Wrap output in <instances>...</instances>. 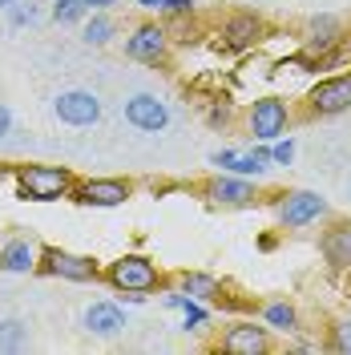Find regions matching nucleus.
Listing matches in <instances>:
<instances>
[{
    "instance_id": "obj_6",
    "label": "nucleus",
    "mask_w": 351,
    "mask_h": 355,
    "mask_svg": "<svg viewBox=\"0 0 351 355\" xmlns=\"http://www.w3.org/2000/svg\"><path fill=\"white\" fill-rule=\"evenodd\" d=\"M126 57L137 65H166L170 61V28L157 21H137L126 37Z\"/></svg>"
},
{
    "instance_id": "obj_32",
    "label": "nucleus",
    "mask_w": 351,
    "mask_h": 355,
    "mask_svg": "<svg viewBox=\"0 0 351 355\" xmlns=\"http://www.w3.org/2000/svg\"><path fill=\"white\" fill-rule=\"evenodd\" d=\"M343 295H348V299H351V270H348V275H343Z\"/></svg>"
},
{
    "instance_id": "obj_7",
    "label": "nucleus",
    "mask_w": 351,
    "mask_h": 355,
    "mask_svg": "<svg viewBox=\"0 0 351 355\" xmlns=\"http://www.w3.org/2000/svg\"><path fill=\"white\" fill-rule=\"evenodd\" d=\"M214 352H226V355H271V352H275V335H271L266 323H255V319H234V323L219 335Z\"/></svg>"
},
{
    "instance_id": "obj_4",
    "label": "nucleus",
    "mask_w": 351,
    "mask_h": 355,
    "mask_svg": "<svg viewBox=\"0 0 351 355\" xmlns=\"http://www.w3.org/2000/svg\"><path fill=\"white\" fill-rule=\"evenodd\" d=\"M194 190L210 202V206H222V210H246V206H259V202H263V190H259L250 178L226 174V170H222L219 178L198 182Z\"/></svg>"
},
{
    "instance_id": "obj_5",
    "label": "nucleus",
    "mask_w": 351,
    "mask_h": 355,
    "mask_svg": "<svg viewBox=\"0 0 351 355\" xmlns=\"http://www.w3.org/2000/svg\"><path fill=\"white\" fill-rule=\"evenodd\" d=\"M275 214H279V226L283 230H303L311 222H323L331 214L327 198H319L315 190H283L275 194Z\"/></svg>"
},
{
    "instance_id": "obj_17",
    "label": "nucleus",
    "mask_w": 351,
    "mask_h": 355,
    "mask_svg": "<svg viewBox=\"0 0 351 355\" xmlns=\"http://www.w3.org/2000/svg\"><path fill=\"white\" fill-rule=\"evenodd\" d=\"M178 291L190 295V299H198V303H206V307H230L226 283L214 279V275H206V270H182V275H178Z\"/></svg>"
},
{
    "instance_id": "obj_10",
    "label": "nucleus",
    "mask_w": 351,
    "mask_h": 355,
    "mask_svg": "<svg viewBox=\"0 0 351 355\" xmlns=\"http://www.w3.org/2000/svg\"><path fill=\"white\" fill-rule=\"evenodd\" d=\"M319 254H323L331 275H348L351 270V218L327 214V226L319 230Z\"/></svg>"
},
{
    "instance_id": "obj_12",
    "label": "nucleus",
    "mask_w": 351,
    "mask_h": 355,
    "mask_svg": "<svg viewBox=\"0 0 351 355\" xmlns=\"http://www.w3.org/2000/svg\"><path fill=\"white\" fill-rule=\"evenodd\" d=\"M53 113L65 125H73V130H85V125H97L101 121V97L89 93V89H65V93H57Z\"/></svg>"
},
{
    "instance_id": "obj_24",
    "label": "nucleus",
    "mask_w": 351,
    "mask_h": 355,
    "mask_svg": "<svg viewBox=\"0 0 351 355\" xmlns=\"http://www.w3.org/2000/svg\"><path fill=\"white\" fill-rule=\"evenodd\" d=\"M85 12H89L85 0H57L53 4V21H61V24H77Z\"/></svg>"
},
{
    "instance_id": "obj_29",
    "label": "nucleus",
    "mask_w": 351,
    "mask_h": 355,
    "mask_svg": "<svg viewBox=\"0 0 351 355\" xmlns=\"http://www.w3.org/2000/svg\"><path fill=\"white\" fill-rule=\"evenodd\" d=\"M8 130H12V113L0 105V137H8Z\"/></svg>"
},
{
    "instance_id": "obj_1",
    "label": "nucleus",
    "mask_w": 351,
    "mask_h": 355,
    "mask_svg": "<svg viewBox=\"0 0 351 355\" xmlns=\"http://www.w3.org/2000/svg\"><path fill=\"white\" fill-rule=\"evenodd\" d=\"M348 110H351V69L319 77L299 101V117L303 121H331V117H339Z\"/></svg>"
},
{
    "instance_id": "obj_3",
    "label": "nucleus",
    "mask_w": 351,
    "mask_h": 355,
    "mask_svg": "<svg viewBox=\"0 0 351 355\" xmlns=\"http://www.w3.org/2000/svg\"><path fill=\"white\" fill-rule=\"evenodd\" d=\"M77 186V178L65 166H21L17 170V194L28 202H57L69 198Z\"/></svg>"
},
{
    "instance_id": "obj_16",
    "label": "nucleus",
    "mask_w": 351,
    "mask_h": 355,
    "mask_svg": "<svg viewBox=\"0 0 351 355\" xmlns=\"http://www.w3.org/2000/svg\"><path fill=\"white\" fill-rule=\"evenodd\" d=\"M126 121L142 133H162L170 125V105L154 93H133L126 101Z\"/></svg>"
},
{
    "instance_id": "obj_9",
    "label": "nucleus",
    "mask_w": 351,
    "mask_h": 355,
    "mask_svg": "<svg viewBox=\"0 0 351 355\" xmlns=\"http://www.w3.org/2000/svg\"><path fill=\"white\" fill-rule=\"evenodd\" d=\"M37 270L53 275V279H69V283H93L101 279V266L89 254H73V250H61V246H41V263Z\"/></svg>"
},
{
    "instance_id": "obj_25",
    "label": "nucleus",
    "mask_w": 351,
    "mask_h": 355,
    "mask_svg": "<svg viewBox=\"0 0 351 355\" xmlns=\"http://www.w3.org/2000/svg\"><path fill=\"white\" fill-rule=\"evenodd\" d=\"M24 343V323L21 319H4L0 323V352H12Z\"/></svg>"
},
{
    "instance_id": "obj_11",
    "label": "nucleus",
    "mask_w": 351,
    "mask_h": 355,
    "mask_svg": "<svg viewBox=\"0 0 351 355\" xmlns=\"http://www.w3.org/2000/svg\"><path fill=\"white\" fill-rule=\"evenodd\" d=\"M137 182L133 178H89V182H77L69 198L81 202V206H121V202L133 198Z\"/></svg>"
},
{
    "instance_id": "obj_18",
    "label": "nucleus",
    "mask_w": 351,
    "mask_h": 355,
    "mask_svg": "<svg viewBox=\"0 0 351 355\" xmlns=\"http://www.w3.org/2000/svg\"><path fill=\"white\" fill-rule=\"evenodd\" d=\"M37 263H41L37 243H28V239H8V243H0V270L24 275V270H37Z\"/></svg>"
},
{
    "instance_id": "obj_2",
    "label": "nucleus",
    "mask_w": 351,
    "mask_h": 355,
    "mask_svg": "<svg viewBox=\"0 0 351 355\" xmlns=\"http://www.w3.org/2000/svg\"><path fill=\"white\" fill-rule=\"evenodd\" d=\"M105 283L121 295H154V291L166 287V275L146 254H121L105 266Z\"/></svg>"
},
{
    "instance_id": "obj_27",
    "label": "nucleus",
    "mask_w": 351,
    "mask_h": 355,
    "mask_svg": "<svg viewBox=\"0 0 351 355\" xmlns=\"http://www.w3.org/2000/svg\"><path fill=\"white\" fill-rule=\"evenodd\" d=\"M162 12H166V17H190V12H194V0H166Z\"/></svg>"
},
{
    "instance_id": "obj_21",
    "label": "nucleus",
    "mask_w": 351,
    "mask_h": 355,
    "mask_svg": "<svg viewBox=\"0 0 351 355\" xmlns=\"http://www.w3.org/2000/svg\"><path fill=\"white\" fill-rule=\"evenodd\" d=\"M166 307H178L182 315H186V323H182L186 331H198V327H206V319H210V311L202 307L198 299L182 295V291H178V295H166Z\"/></svg>"
},
{
    "instance_id": "obj_14",
    "label": "nucleus",
    "mask_w": 351,
    "mask_h": 355,
    "mask_svg": "<svg viewBox=\"0 0 351 355\" xmlns=\"http://www.w3.org/2000/svg\"><path fill=\"white\" fill-rule=\"evenodd\" d=\"M210 162L226 170V174H242V178H263L275 162H271V141H259L255 150H219V154H210Z\"/></svg>"
},
{
    "instance_id": "obj_19",
    "label": "nucleus",
    "mask_w": 351,
    "mask_h": 355,
    "mask_svg": "<svg viewBox=\"0 0 351 355\" xmlns=\"http://www.w3.org/2000/svg\"><path fill=\"white\" fill-rule=\"evenodd\" d=\"M85 331L101 335V339H113V335L126 331V315H121L117 303H93L85 311Z\"/></svg>"
},
{
    "instance_id": "obj_33",
    "label": "nucleus",
    "mask_w": 351,
    "mask_h": 355,
    "mask_svg": "<svg viewBox=\"0 0 351 355\" xmlns=\"http://www.w3.org/2000/svg\"><path fill=\"white\" fill-rule=\"evenodd\" d=\"M12 4H17V0H0V8H12Z\"/></svg>"
},
{
    "instance_id": "obj_8",
    "label": "nucleus",
    "mask_w": 351,
    "mask_h": 355,
    "mask_svg": "<svg viewBox=\"0 0 351 355\" xmlns=\"http://www.w3.org/2000/svg\"><path fill=\"white\" fill-rule=\"evenodd\" d=\"M291 121H295V113L286 105L283 97H259L250 110H246V133L255 137V141H275V137H283L291 130Z\"/></svg>"
},
{
    "instance_id": "obj_28",
    "label": "nucleus",
    "mask_w": 351,
    "mask_h": 355,
    "mask_svg": "<svg viewBox=\"0 0 351 355\" xmlns=\"http://www.w3.org/2000/svg\"><path fill=\"white\" fill-rule=\"evenodd\" d=\"M33 17H37V12H33V4H28V8H12V28H24V24H33Z\"/></svg>"
},
{
    "instance_id": "obj_13",
    "label": "nucleus",
    "mask_w": 351,
    "mask_h": 355,
    "mask_svg": "<svg viewBox=\"0 0 351 355\" xmlns=\"http://www.w3.org/2000/svg\"><path fill=\"white\" fill-rule=\"evenodd\" d=\"M348 44V28L339 17H331V12H319V17H311L303 24V53L311 57H319V53H331V49H343Z\"/></svg>"
},
{
    "instance_id": "obj_30",
    "label": "nucleus",
    "mask_w": 351,
    "mask_h": 355,
    "mask_svg": "<svg viewBox=\"0 0 351 355\" xmlns=\"http://www.w3.org/2000/svg\"><path fill=\"white\" fill-rule=\"evenodd\" d=\"M137 4H142V8H154V12H162V8H166V0H137Z\"/></svg>"
},
{
    "instance_id": "obj_20",
    "label": "nucleus",
    "mask_w": 351,
    "mask_h": 355,
    "mask_svg": "<svg viewBox=\"0 0 351 355\" xmlns=\"http://www.w3.org/2000/svg\"><path fill=\"white\" fill-rule=\"evenodd\" d=\"M259 319H263L271 331H299V311H295V303H286V299H266V303H259Z\"/></svg>"
},
{
    "instance_id": "obj_23",
    "label": "nucleus",
    "mask_w": 351,
    "mask_h": 355,
    "mask_svg": "<svg viewBox=\"0 0 351 355\" xmlns=\"http://www.w3.org/2000/svg\"><path fill=\"white\" fill-rule=\"evenodd\" d=\"M113 33H117V24H113V17L105 12V8H97L93 17L85 21V44H93V49H101V44H110L113 41Z\"/></svg>"
},
{
    "instance_id": "obj_15",
    "label": "nucleus",
    "mask_w": 351,
    "mask_h": 355,
    "mask_svg": "<svg viewBox=\"0 0 351 355\" xmlns=\"http://www.w3.org/2000/svg\"><path fill=\"white\" fill-rule=\"evenodd\" d=\"M219 37H222V49L246 53V49H255V44L266 37V21L259 17V12H230Z\"/></svg>"
},
{
    "instance_id": "obj_26",
    "label": "nucleus",
    "mask_w": 351,
    "mask_h": 355,
    "mask_svg": "<svg viewBox=\"0 0 351 355\" xmlns=\"http://www.w3.org/2000/svg\"><path fill=\"white\" fill-rule=\"evenodd\" d=\"M291 157H295V141H291V137H275V141H271V162H275V166H291Z\"/></svg>"
},
{
    "instance_id": "obj_22",
    "label": "nucleus",
    "mask_w": 351,
    "mask_h": 355,
    "mask_svg": "<svg viewBox=\"0 0 351 355\" xmlns=\"http://www.w3.org/2000/svg\"><path fill=\"white\" fill-rule=\"evenodd\" d=\"M323 352H331V355H351V315H339V319H331V323H327Z\"/></svg>"
},
{
    "instance_id": "obj_31",
    "label": "nucleus",
    "mask_w": 351,
    "mask_h": 355,
    "mask_svg": "<svg viewBox=\"0 0 351 355\" xmlns=\"http://www.w3.org/2000/svg\"><path fill=\"white\" fill-rule=\"evenodd\" d=\"M85 4H89V8H110L113 0H85Z\"/></svg>"
}]
</instances>
